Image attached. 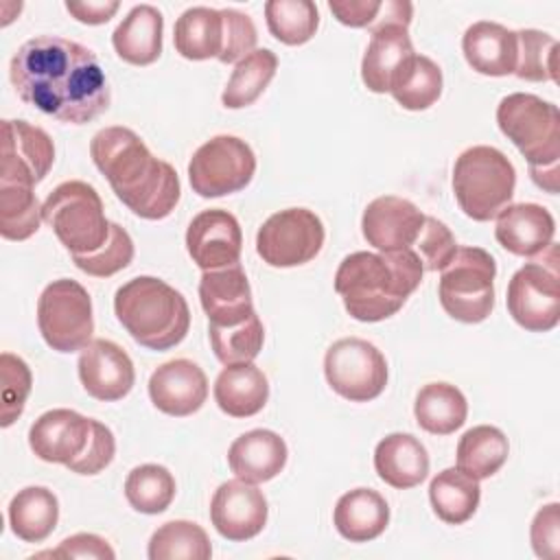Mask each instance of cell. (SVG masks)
Masks as SVG:
<instances>
[{"instance_id":"22","label":"cell","mask_w":560,"mask_h":560,"mask_svg":"<svg viewBox=\"0 0 560 560\" xmlns=\"http://www.w3.org/2000/svg\"><path fill=\"white\" fill-rule=\"evenodd\" d=\"M494 236L510 254L534 258L553 243L556 221L538 203H510L497 217Z\"/></svg>"},{"instance_id":"16","label":"cell","mask_w":560,"mask_h":560,"mask_svg":"<svg viewBox=\"0 0 560 560\" xmlns=\"http://www.w3.org/2000/svg\"><path fill=\"white\" fill-rule=\"evenodd\" d=\"M267 514L269 508L262 490L238 477L221 483L210 501V521L214 529L232 542L258 536L267 525Z\"/></svg>"},{"instance_id":"35","label":"cell","mask_w":560,"mask_h":560,"mask_svg":"<svg viewBox=\"0 0 560 560\" xmlns=\"http://www.w3.org/2000/svg\"><path fill=\"white\" fill-rule=\"evenodd\" d=\"M510 455L508 438L492 424L468 429L457 444V468L477 481L492 477Z\"/></svg>"},{"instance_id":"27","label":"cell","mask_w":560,"mask_h":560,"mask_svg":"<svg viewBox=\"0 0 560 560\" xmlns=\"http://www.w3.org/2000/svg\"><path fill=\"white\" fill-rule=\"evenodd\" d=\"M164 18L153 4H136L112 33L116 55L131 66H151L162 55Z\"/></svg>"},{"instance_id":"31","label":"cell","mask_w":560,"mask_h":560,"mask_svg":"<svg viewBox=\"0 0 560 560\" xmlns=\"http://www.w3.org/2000/svg\"><path fill=\"white\" fill-rule=\"evenodd\" d=\"M59 521V501L44 486H26L9 503L11 532L24 542L46 540Z\"/></svg>"},{"instance_id":"47","label":"cell","mask_w":560,"mask_h":560,"mask_svg":"<svg viewBox=\"0 0 560 560\" xmlns=\"http://www.w3.org/2000/svg\"><path fill=\"white\" fill-rule=\"evenodd\" d=\"M558 503H549L545 508H540L532 521V547L534 553L538 558H547V560H556L560 553V516H558Z\"/></svg>"},{"instance_id":"11","label":"cell","mask_w":560,"mask_h":560,"mask_svg":"<svg viewBox=\"0 0 560 560\" xmlns=\"http://www.w3.org/2000/svg\"><path fill=\"white\" fill-rule=\"evenodd\" d=\"M508 313L529 332H549L560 319V276L558 247L551 249L549 260L542 254L525 262L508 284Z\"/></svg>"},{"instance_id":"37","label":"cell","mask_w":560,"mask_h":560,"mask_svg":"<svg viewBox=\"0 0 560 560\" xmlns=\"http://www.w3.org/2000/svg\"><path fill=\"white\" fill-rule=\"evenodd\" d=\"M147 556L149 560H208L212 547L201 525L192 521H168L153 532Z\"/></svg>"},{"instance_id":"26","label":"cell","mask_w":560,"mask_h":560,"mask_svg":"<svg viewBox=\"0 0 560 560\" xmlns=\"http://www.w3.org/2000/svg\"><path fill=\"white\" fill-rule=\"evenodd\" d=\"M376 475L396 490L420 486L429 475V453L411 433H389L374 448Z\"/></svg>"},{"instance_id":"42","label":"cell","mask_w":560,"mask_h":560,"mask_svg":"<svg viewBox=\"0 0 560 560\" xmlns=\"http://www.w3.org/2000/svg\"><path fill=\"white\" fill-rule=\"evenodd\" d=\"M208 337H210L214 357L223 365L252 363L262 350L265 328L260 317L254 313L249 319H245L238 326H228V328L208 326Z\"/></svg>"},{"instance_id":"43","label":"cell","mask_w":560,"mask_h":560,"mask_svg":"<svg viewBox=\"0 0 560 560\" xmlns=\"http://www.w3.org/2000/svg\"><path fill=\"white\" fill-rule=\"evenodd\" d=\"M72 260L88 276L109 278L122 271L133 260V241L122 225L112 223L107 241L96 252L72 256Z\"/></svg>"},{"instance_id":"14","label":"cell","mask_w":560,"mask_h":560,"mask_svg":"<svg viewBox=\"0 0 560 560\" xmlns=\"http://www.w3.org/2000/svg\"><path fill=\"white\" fill-rule=\"evenodd\" d=\"M324 236V223L313 210L287 208L258 228L256 252L269 267H300L319 254Z\"/></svg>"},{"instance_id":"2","label":"cell","mask_w":560,"mask_h":560,"mask_svg":"<svg viewBox=\"0 0 560 560\" xmlns=\"http://www.w3.org/2000/svg\"><path fill=\"white\" fill-rule=\"evenodd\" d=\"M94 166L107 177L116 197L140 219H166L182 195L177 171L155 158L129 127L112 125L90 142Z\"/></svg>"},{"instance_id":"28","label":"cell","mask_w":560,"mask_h":560,"mask_svg":"<svg viewBox=\"0 0 560 560\" xmlns=\"http://www.w3.org/2000/svg\"><path fill=\"white\" fill-rule=\"evenodd\" d=\"M337 532L350 542L378 538L389 523L387 501L372 488H354L339 497L332 510Z\"/></svg>"},{"instance_id":"10","label":"cell","mask_w":560,"mask_h":560,"mask_svg":"<svg viewBox=\"0 0 560 560\" xmlns=\"http://www.w3.org/2000/svg\"><path fill=\"white\" fill-rule=\"evenodd\" d=\"M37 326L44 341L57 352H77L92 341V298L83 284L59 278L46 284L37 300Z\"/></svg>"},{"instance_id":"49","label":"cell","mask_w":560,"mask_h":560,"mask_svg":"<svg viewBox=\"0 0 560 560\" xmlns=\"http://www.w3.org/2000/svg\"><path fill=\"white\" fill-rule=\"evenodd\" d=\"M383 0H330L328 9L330 13L346 26L352 28H370L378 13H381Z\"/></svg>"},{"instance_id":"41","label":"cell","mask_w":560,"mask_h":560,"mask_svg":"<svg viewBox=\"0 0 560 560\" xmlns=\"http://www.w3.org/2000/svg\"><path fill=\"white\" fill-rule=\"evenodd\" d=\"M518 55L514 74L521 81H558V42L536 28L516 31Z\"/></svg>"},{"instance_id":"34","label":"cell","mask_w":560,"mask_h":560,"mask_svg":"<svg viewBox=\"0 0 560 560\" xmlns=\"http://www.w3.org/2000/svg\"><path fill=\"white\" fill-rule=\"evenodd\" d=\"M389 94L402 109H429L442 94L440 66L433 59L413 52L392 79Z\"/></svg>"},{"instance_id":"15","label":"cell","mask_w":560,"mask_h":560,"mask_svg":"<svg viewBox=\"0 0 560 560\" xmlns=\"http://www.w3.org/2000/svg\"><path fill=\"white\" fill-rule=\"evenodd\" d=\"M55 162L50 136L26 120H2L0 182L39 184Z\"/></svg>"},{"instance_id":"50","label":"cell","mask_w":560,"mask_h":560,"mask_svg":"<svg viewBox=\"0 0 560 560\" xmlns=\"http://www.w3.org/2000/svg\"><path fill=\"white\" fill-rule=\"evenodd\" d=\"M120 2L118 0H88V2H66V11L83 22V24H90V26H96V24H105L114 18V13L118 11Z\"/></svg>"},{"instance_id":"20","label":"cell","mask_w":560,"mask_h":560,"mask_svg":"<svg viewBox=\"0 0 560 560\" xmlns=\"http://www.w3.org/2000/svg\"><path fill=\"white\" fill-rule=\"evenodd\" d=\"M199 302L208 315V326L214 328L238 326L256 313L249 280L241 262L203 271L199 280Z\"/></svg>"},{"instance_id":"36","label":"cell","mask_w":560,"mask_h":560,"mask_svg":"<svg viewBox=\"0 0 560 560\" xmlns=\"http://www.w3.org/2000/svg\"><path fill=\"white\" fill-rule=\"evenodd\" d=\"M278 70V57L269 48H256L247 57H243L228 79V85L221 94V103L228 109H241L258 101V96L267 90Z\"/></svg>"},{"instance_id":"12","label":"cell","mask_w":560,"mask_h":560,"mask_svg":"<svg viewBox=\"0 0 560 560\" xmlns=\"http://www.w3.org/2000/svg\"><path fill=\"white\" fill-rule=\"evenodd\" d=\"M256 173L252 147L236 136H214L203 142L188 162V182L203 197H223L243 190Z\"/></svg>"},{"instance_id":"18","label":"cell","mask_w":560,"mask_h":560,"mask_svg":"<svg viewBox=\"0 0 560 560\" xmlns=\"http://www.w3.org/2000/svg\"><path fill=\"white\" fill-rule=\"evenodd\" d=\"M427 214L409 199L383 195L372 199L361 217V232L368 245L378 252L413 249Z\"/></svg>"},{"instance_id":"9","label":"cell","mask_w":560,"mask_h":560,"mask_svg":"<svg viewBox=\"0 0 560 560\" xmlns=\"http://www.w3.org/2000/svg\"><path fill=\"white\" fill-rule=\"evenodd\" d=\"M497 262L481 247H457L451 262L440 271L438 298L442 308L457 322L479 324L494 308Z\"/></svg>"},{"instance_id":"23","label":"cell","mask_w":560,"mask_h":560,"mask_svg":"<svg viewBox=\"0 0 560 560\" xmlns=\"http://www.w3.org/2000/svg\"><path fill=\"white\" fill-rule=\"evenodd\" d=\"M409 26L396 22H381L372 26V37L361 61V79L374 94L389 92L392 79L400 66L413 55Z\"/></svg>"},{"instance_id":"32","label":"cell","mask_w":560,"mask_h":560,"mask_svg":"<svg viewBox=\"0 0 560 560\" xmlns=\"http://www.w3.org/2000/svg\"><path fill=\"white\" fill-rule=\"evenodd\" d=\"M413 416L418 427L427 433L451 435L466 422L468 402L451 383H427L416 396Z\"/></svg>"},{"instance_id":"6","label":"cell","mask_w":560,"mask_h":560,"mask_svg":"<svg viewBox=\"0 0 560 560\" xmlns=\"http://www.w3.org/2000/svg\"><path fill=\"white\" fill-rule=\"evenodd\" d=\"M497 125L527 160L534 184L556 195L560 166L558 107L536 94L514 92L501 98L497 107Z\"/></svg>"},{"instance_id":"29","label":"cell","mask_w":560,"mask_h":560,"mask_svg":"<svg viewBox=\"0 0 560 560\" xmlns=\"http://www.w3.org/2000/svg\"><path fill=\"white\" fill-rule=\"evenodd\" d=\"M214 400L232 418H249L269 400V383L254 363L225 365L214 381Z\"/></svg>"},{"instance_id":"39","label":"cell","mask_w":560,"mask_h":560,"mask_svg":"<svg viewBox=\"0 0 560 560\" xmlns=\"http://www.w3.org/2000/svg\"><path fill=\"white\" fill-rule=\"evenodd\" d=\"M265 20L269 33L278 42L287 46H302L315 35L319 26V11L311 0H269L265 2Z\"/></svg>"},{"instance_id":"21","label":"cell","mask_w":560,"mask_h":560,"mask_svg":"<svg viewBox=\"0 0 560 560\" xmlns=\"http://www.w3.org/2000/svg\"><path fill=\"white\" fill-rule=\"evenodd\" d=\"M149 398L166 416L186 418L208 398V378L190 359H173L155 368L149 378Z\"/></svg>"},{"instance_id":"24","label":"cell","mask_w":560,"mask_h":560,"mask_svg":"<svg viewBox=\"0 0 560 560\" xmlns=\"http://www.w3.org/2000/svg\"><path fill=\"white\" fill-rule=\"evenodd\" d=\"M287 457V442L269 429H252L238 435L228 451L230 470L249 483H265L280 475Z\"/></svg>"},{"instance_id":"5","label":"cell","mask_w":560,"mask_h":560,"mask_svg":"<svg viewBox=\"0 0 560 560\" xmlns=\"http://www.w3.org/2000/svg\"><path fill=\"white\" fill-rule=\"evenodd\" d=\"M31 451L48 464H63L77 475H98L116 453L109 427L72 409H50L28 429Z\"/></svg>"},{"instance_id":"4","label":"cell","mask_w":560,"mask_h":560,"mask_svg":"<svg viewBox=\"0 0 560 560\" xmlns=\"http://www.w3.org/2000/svg\"><path fill=\"white\" fill-rule=\"evenodd\" d=\"M114 313L136 343L147 350H171L190 328V308L184 295L153 276L125 282L114 295Z\"/></svg>"},{"instance_id":"7","label":"cell","mask_w":560,"mask_h":560,"mask_svg":"<svg viewBox=\"0 0 560 560\" xmlns=\"http://www.w3.org/2000/svg\"><path fill=\"white\" fill-rule=\"evenodd\" d=\"M514 186V164L494 147L475 144L455 160L453 192L462 212L472 221L497 219L512 203Z\"/></svg>"},{"instance_id":"48","label":"cell","mask_w":560,"mask_h":560,"mask_svg":"<svg viewBox=\"0 0 560 560\" xmlns=\"http://www.w3.org/2000/svg\"><path fill=\"white\" fill-rule=\"evenodd\" d=\"M50 556V558H94V560H114L116 551L109 547V542L96 534H74L52 551H42L37 553Z\"/></svg>"},{"instance_id":"33","label":"cell","mask_w":560,"mask_h":560,"mask_svg":"<svg viewBox=\"0 0 560 560\" xmlns=\"http://www.w3.org/2000/svg\"><path fill=\"white\" fill-rule=\"evenodd\" d=\"M479 481L459 468H444L429 483V501L440 521L462 525L479 508Z\"/></svg>"},{"instance_id":"19","label":"cell","mask_w":560,"mask_h":560,"mask_svg":"<svg viewBox=\"0 0 560 560\" xmlns=\"http://www.w3.org/2000/svg\"><path fill=\"white\" fill-rule=\"evenodd\" d=\"M77 368L83 389L103 402L125 398L136 383L133 361L109 339H92L81 350Z\"/></svg>"},{"instance_id":"13","label":"cell","mask_w":560,"mask_h":560,"mask_svg":"<svg viewBox=\"0 0 560 560\" xmlns=\"http://www.w3.org/2000/svg\"><path fill=\"white\" fill-rule=\"evenodd\" d=\"M324 374L335 394L350 402H368L387 385V361L383 352L359 337L337 339L324 357Z\"/></svg>"},{"instance_id":"40","label":"cell","mask_w":560,"mask_h":560,"mask_svg":"<svg viewBox=\"0 0 560 560\" xmlns=\"http://www.w3.org/2000/svg\"><path fill=\"white\" fill-rule=\"evenodd\" d=\"M125 497L136 512L162 514L175 499V479L160 464L136 466L125 479Z\"/></svg>"},{"instance_id":"44","label":"cell","mask_w":560,"mask_h":560,"mask_svg":"<svg viewBox=\"0 0 560 560\" xmlns=\"http://www.w3.org/2000/svg\"><path fill=\"white\" fill-rule=\"evenodd\" d=\"M0 374H2V420L0 424L11 427L24 411L26 398L33 387V376L24 359L2 352L0 354Z\"/></svg>"},{"instance_id":"30","label":"cell","mask_w":560,"mask_h":560,"mask_svg":"<svg viewBox=\"0 0 560 560\" xmlns=\"http://www.w3.org/2000/svg\"><path fill=\"white\" fill-rule=\"evenodd\" d=\"M175 50L190 61L219 59L225 46V22L221 9L190 7L186 9L173 28Z\"/></svg>"},{"instance_id":"25","label":"cell","mask_w":560,"mask_h":560,"mask_svg":"<svg viewBox=\"0 0 560 560\" xmlns=\"http://www.w3.org/2000/svg\"><path fill=\"white\" fill-rule=\"evenodd\" d=\"M462 50L468 66L479 74H514L518 55L516 31H510L497 22L479 20L466 28L462 37Z\"/></svg>"},{"instance_id":"17","label":"cell","mask_w":560,"mask_h":560,"mask_svg":"<svg viewBox=\"0 0 560 560\" xmlns=\"http://www.w3.org/2000/svg\"><path fill=\"white\" fill-rule=\"evenodd\" d=\"M186 249L201 271L236 265L243 249V232L236 217L223 208L199 212L188 223Z\"/></svg>"},{"instance_id":"45","label":"cell","mask_w":560,"mask_h":560,"mask_svg":"<svg viewBox=\"0 0 560 560\" xmlns=\"http://www.w3.org/2000/svg\"><path fill=\"white\" fill-rule=\"evenodd\" d=\"M424 271H442L457 252L453 232L435 217L424 219V228L413 245Z\"/></svg>"},{"instance_id":"1","label":"cell","mask_w":560,"mask_h":560,"mask_svg":"<svg viewBox=\"0 0 560 560\" xmlns=\"http://www.w3.org/2000/svg\"><path fill=\"white\" fill-rule=\"evenodd\" d=\"M15 94L35 109L70 125H85L109 107V85L96 55L72 39L39 35L11 59Z\"/></svg>"},{"instance_id":"38","label":"cell","mask_w":560,"mask_h":560,"mask_svg":"<svg viewBox=\"0 0 560 560\" xmlns=\"http://www.w3.org/2000/svg\"><path fill=\"white\" fill-rule=\"evenodd\" d=\"M42 206L33 192V186L20 182H0V234L7 241H26L37 230Z\"/></svg>"},{"instance_id":"46","label":"cell","mask_w":560,"mask_h":560,"mask_svg":"<svg viewBox=\"0 0 560 560\" xmlns=\"http://www.w3.org/2000/svg\"><path fill=\"white\" fill-rule=\"evenodd\" d=\"M225 22V46L219 57L221 63H238L243 57L256 50L258 33L247 13L236 9H221Z\"/></svg>"},{"instance_id":"3","label":"cell","mask_w":560,"mask_h":560,"mask_svg":"<svg viewBox=\"0 0 560 560\" xmlns=\"http://www.w3.org/2000/svg\"><path fill=\"white\" fill-rule=\"evenodd\" d=\"M424 267L413 249L354 252L335 273V291L357 322H383L396 315L422 282Z\"/></svg>"},{"instance_id":"8","label":"cell","mask_w":560,"mask_h":560,"mask_svg":"<svg viewBox=\"0 0 560 560\" xmlns=\"http://www.w3.org/2000/svg\"><path fill=\"white\" fill-rule=\"evenodd\" d=\"M42 217L70 256L96 252L109 236L105 208L96 188L81 179L59 184L42 203Z\"/></svg>"}]
</instances>
